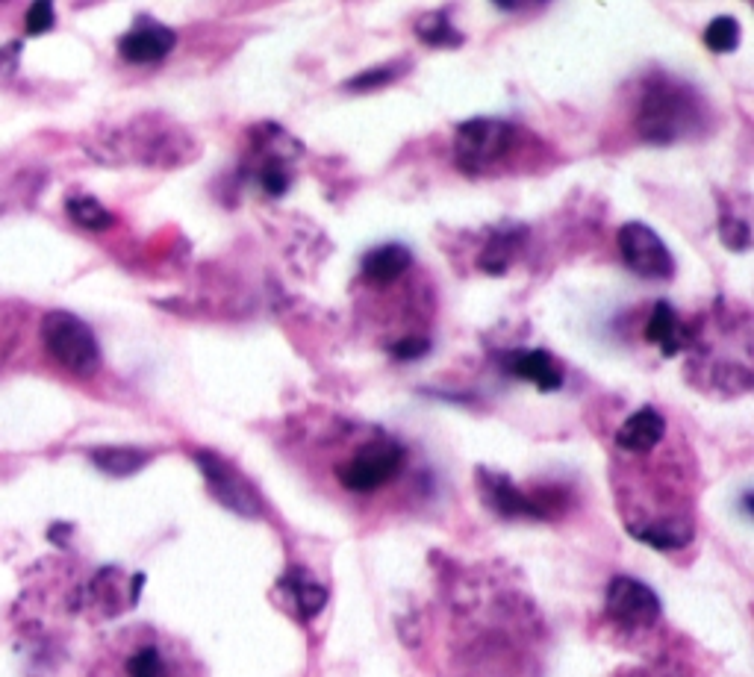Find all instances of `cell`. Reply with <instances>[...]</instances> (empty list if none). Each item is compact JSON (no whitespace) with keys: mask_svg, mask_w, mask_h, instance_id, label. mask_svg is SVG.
I'll use <instances>...</instances> for the list:
<instances>
[{"mask_svg":"<svg viewBox=\"0 0 754 677\" xmlns=\"http://www.w3.org/2000/svg\"><path fill=\"white\" fill-rule=\"evenodd\" d=\"M354 445L345 448L342 457L333 460V480L342 492L357 498H372L377 492H386L398 483V477L407 469V451L404 445L380 430H354Z\"/></svg>","mask_w":754,"mask_h":677,"instance_id":"1","label":"cell"},{"mask_svg":"<svg viewBox=\"0 0 754 677\" xmlns=\"http://www.w3.org/2000/svg\"><path fill=\"white\" fill-rule=\"evenodd\" d=\"M704 124V104L693 86L669 77L654 74L643 83L637 101V133L651 145H675L690 139Z\"/></svg>","mask_w":754,"mask_h":677,"instance_id":"2","label":"cell"},{"mask_svg":"<svg viewBox=\"0 0 754 677\" xmlns=\"http://www.w3.org/2000/svg\"><path fill=\"white\" fill-rule=\"evenodd\" d=\"M522 130L501 118H472L457 127L454 162L466 174H495L519 151Z\"/></svg>","mask_w":754,"mask_h":677,"instance_id":"3","label":"cell"},{"mask_svg":"<svg viewBox=\"0 0 754 677\" xmlns=\"http://www.w3.org/2000/svg\"><path fill=\"white\" fill-rule=\"evenodd\" d=\"M42 342L56 363L77 377H92L101 368V345H98L92 327L74 313L51 310L45 315L42 318Z\"/></svg>","mask_w":754,"mask_h":677,"instance_id":"4","label":"cell"},{"mask_svg":"<svg viewBox=\"0 0 754 677\" xmlns=\"http://www.w3.org/2000/svg\"><path fill=\"white\" fill-rule=\"evenodd\" d=\"M619 251L631 271L648 280H669L675 274V260L660 236L640 221H628L619 230Z\"/></svg>","mask_w":754,"mask_h":677,"instance_id":"5","label":"cell"},{"mask_svg":"<svg viewBox=\"0 0 754 677\" xmlns=\"http://www.w3.org/2000/svg\"><path fill=\"white\" fill-rule=\"evenodd\" d=\"M607 616L619 627L648 630L660 622V598L634 577H613L607 586Z\"/></svg>","mask_w":754,"mask_h":677,"instance_id":"6","label":"cell"},{"mask_svg":"<svg viewBox=\"0 0 754 677\" xmlns=\"http://www.w3.org/2000/svg\"><path fill=\"white\" fill-rule=\"evenodd\" d=\"M195 463L204 471V480L210 486V495L216 498L221 507L239 513V516H260V495L257 489L233 469L227 460H221L218 454H195Z\"/></svg>","mask_w":754,"mask_h":677,"instance_id":"7","label":"cell"},{"mask_svg":"<svg viewBox=\"0 0 754 677\" xmlns=\"http://www.w3.org/2000/svg\"><path fill=\"white\" fill-rule=\"evenodd\" d=\"M481 489H484L486 504L510 519H548L554 507L563 504V495H528L516 489L513 480L504 474L481 471Z\"/></svg>","mask_w":754,"mask_h":677,"instance_id":"8","label":"cell"},{"mask_svg":"<svg viewBox=\"0 0 754 677\" xmlns=\"http://www.w3.org/2000/svg\"><path fill=\"white\" fill-rule=\"evenodd\" d=\"M177 45V33L171 27H165L160 21L142 18L136 27H130L121 39H118V53L121 59L133 62V65H151L160 62Z\"/></svg>","mask_w":754,"mask_h":677,"instance_id":"9","label":"cell"},{"mask_svg":"<svg viewBox=\"0 0 754 677\" xmlns=\"http://www.w3.org/2000/svg\"><path fill=\"white\" fill-rule=\"evenodd\" d=\"M501 365L510 377L534 383L539 392H557L563 386V368L548 351H507Z\"/></svg>","mask_w":754,"mask_h":677,"instance_id":"10","label":"cell"},{"mask_svg":"<svg viewBox=\"0 0 754 677\" xmlns=\"http://www.w3.org/2000/svg\"><path fill=\"white\" fill-rule=\"evenodd\" d=\"M666 436V418L654 407H643L616 430V448L622 454H648Z\"/></svg>","mask_w":754,"mask_h":677,"instance_id":"11","label":"cell"},{"mask_svg":"<svg viewBox=\"0 0 754 677\" xmlns=\"http://www.w3.org/2000/svg\"><path fill=\"white\" fill-rule=\"evenodd\" d=\"M410 265H413L410 248H404L398 242H389V245H380V248L369 251L363 257V277L372 286H389L398 277H404L410 271Z\"/></svg>","mask_w":754,"mask_h":677,"instance_id":"12","label":"cell"},{"mask_svg":"<svg viewBox=\"0 0 754 677\" xmlns=\"http://www.w3.org/2000/svg\"><path fill=\"white\" fill-rule=\"evenodd\" d=\"M646 339L648 342H654V345H660V351H663L666 357H675V354L690 342V333H687V327L678 321L672 304L660 301V304H654L651 318H648Z\"/></svg>","mask_w":754,"mask_h":677,"instance_id":"13","label":"cell"},{"mask_svg":"<svg viewBox=\"0 0 754 677\" xmlns=\"http://www.w3.org/2000/svg\"><path fill=\"white\" fill-rule=\"evenodd\" d=\"M522 236H525L522 227H504V230H498L486 242V248L481 251V257H478V265L484 268L486 274H504L510 268V262L516 260L519 248L525 245Z\"/></svg>","mask_w":754,"mask_h":677,"instance_id":"14","label":"cell"},{"mask_svg":"<svg viewBox=\"0 0 754 677\" xmlns=\"http://www.w3.org/2000/svg\"><path fill=\"white\" fill-rule=\"evenodd\" d=\"M89 457L98 469L107 471L109 477H130L142 466H148V460H151V454H145L139 448H95Z\"/></svg>","mask_w":754,"mask_h":677,"instance_id":"15","label":"cell"},{"mask_svg":"<svg viewBox=\"0 0 754 677\" xmlns=\"http://www.w3.org/2000/svg\"><path fill=\"white\" fill-rule=\"evenodd\" d=\"M280 586L292 595V601L298 604V616L301 619H313L319 610H322L324 604H327V592H324V586L319 583H313L310 577H304V574L298 572H289L283 580H280Z\"/></svg>","mask_w":754,"mask_h":677,"instance_id":"16","label":"cell"},{"mask_svg":"<svg viewBox=\"0 0 754 677\" xmlns=\"http://www.w3.org/2000/svg\"><path fill=\"white\" fill-rule=\"evenodd\" d=\"M416 33H419L422 42H428L433 48H457V45H463V36L451 27V21H448L445 12H431V15H425V18L416 24Z\"/></svg>","mask_w":754,"mask_h":677,"instance_id":"17","label":"cell"},{"mask_svg":"<svg viewBox=\"0 0 754 677\" xmlns=\"http://www.w3.org/2000/svg\"><path fill=\"white\" fill-rule=\"evenodd\" d=\"M65 209H68L71 221H77L86 230H107V227H112V221H115L112 212L104 204H98L95 198H86V195L68 198Z\"/></svg>","mask_w":754,"mask_h":677,"instance_id":"18","label":"cell"},{"mask_svg":"<svg viewBox=\"0 0 754 677\" xmlns=\"http://www.w3.org/2000/svg\"><path fill=\"white\" fill-rule=\"evenodd\" d=\"M704 45L713 53H731L740 45V21L731 15H716L704 30Z\"/></svg>","mask_w":754,"mask_h":677,"instance_id":"19","label":"cell"},{"mask_svg":"<svg viewBox=\"0 0 754 677\" xmlns=\"http://www.w3.org/2000/svg\"><path fill=\"white\" fill-rule=\"evenodd\" d=\"M289 180H292V174H289L286 159H280V157L263 159V165H260V186L269 192L271 198L283 195V192L289 189Z\"/></svg>","mask_w":754,"mask_h":677,"instance_id":"20","label":"cell"},{"mask_svg":"<svg viewBox=\"0 0 754 677\" xmlns=\"http://www.w3.org/2000/svg\"><path fill=\"white\" fill-rule=\"evenodd\" d=\"M401 74V65H380V68H369L357 77H351L345 83V89H357V92H369V89H377V86H386L392 83L395 77Z\"/></svg>","mask_w":754,"mask_h":677,"instance_id":"21","label":"cell"},{"mask_svg":"<svg viewBox=\"0 0 754 677\" xmlns=\"http://www.w3.org/2000/svg\"><path fill=\"white\" fill-rule=\"evenodd\" d=\"M431 351V339L428 336H401L398 342L389 345V354L395 360H419Z\"/></svg>","mask_w":754,"mask_h":677,"instance_id":"22","label":"cell"},{"mask_svg":"<svg viewBox=\"0 0 754 677\" xmlns=\"http://www.w3.org/2000/svg\"><path fill=\"white\" fill-rule=\"evenodd\" d=\"M24 24H27V33H30V36H42V33H48V30L56 24L54 6H51V3H33V6L27 9Z\"/></svg>","mask_w":754,"mask_h":677,"instance_id":"23","label":"cell"},{"mask_svg":"<svg viewBox=\"0 0 754 677\" xmlns=\"http://www.w3.org/2000/svg\"><path fill=\"white\" fill-rule=\"evenodd\" d=\"M18 51H21V45L15 42V45H3L0 48V74H6V71H12L15 68V62H18Z\"/></svg>","mask_w":754,"mask_h":677,"instance_id":"24","label":"cell"}]
</instances>
